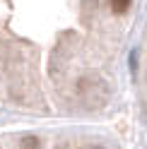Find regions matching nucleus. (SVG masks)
Segmentation results:
<instances>
[{
    "label": "nucleus",
    "instance_id": "obj_1",
    "mask_svg": "<svg viewBox=\"0 0 147 149\" xmlns=\"http://www.w3.org/2000/svg\"><path fill=\"white\" fill-rule=\"evenodd\" d=\"M130 7V0H111V10L113 12H125Z\"/></svg>",
    "mask_w": 147,
    "mask_h": 149
},
{
    "label": "nucleus",
    "instance_id": "obj_2",
    "mask_svg": "<svg viewBox=\"0 0 147 149\" xmlns=\"http://www.w3.org/2000/svg\"><path fill=\"white\" fill-rule=\"evenodd\" d=\"M22 144H24V149H39V139L36 137H24Z\"/></svg>",
    "mask_w": 147,
    "mask_h": 149
}]
</instances>
